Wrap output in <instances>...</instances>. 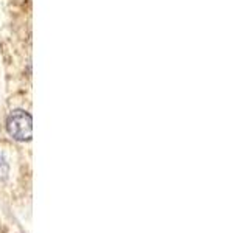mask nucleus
<instances>
[{
    "mask_svg": "<svg viewBox=\"0 0 249 233\" xmlns=\"http://www.w3.org/2000/svg\"><path fill=\"white\" fill-rule=\"evenodd\" d=\"M6 129L13 138L27 142L31 138V132H33V121H31L30 114L23 111L11 112L6 120Z\"/></svg>",
    "mask_w": 249,
    "mask_h": 233,
    "instance_id": "1",
    "label": "nucleus"
}]
</instances>
